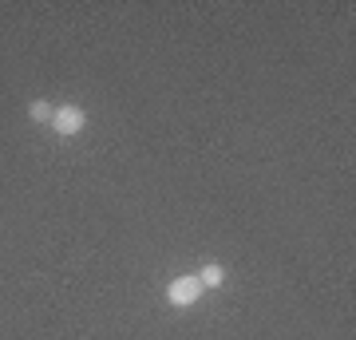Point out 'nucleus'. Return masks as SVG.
Listing matches in <instances>:
<instances>
[{"label": "nucleus", "instance_id": "2", "mask_svg": "<svg viewBox=\"0 0 356 340\" xmlns=\"http://www.w3.org/2000/svg\"><path fill=\"white\" fill-rule=\"evenodd\" d=\"M51 127H56V135L72 139V135H79V131L88 127V115H83V107H76V103H64V107L51 111Z\"/></svg>", "mask_w": 356, "mask_h": 340}, {"label": "nucleus", "instance_id": "1", "mask_svg": "<svg viewBox=\"0 0 356 340\" xmlns=\"http://www.w3.org/2000/svg\"><path fill=\"white\" fill-rule=\"evenodd\" d=\"M198 297H202V281H198V273L175 277L170 285H166V301L178 305V309H191V305H198Z\"/></svg>", "mask_w": 356, "mask_h": 340}, {"label": "nucleus", "instance_id": "3", "mask_svg": "<svg viewBox=\"0 0 356 340\" xmlns=\"http://www.w3.org/2000/svg\"><path fill=\"white\" fill-rule=\"evenodd\" d=\"M198 281H202V289H218V285L226 281V269L210 261V265H202V269H198Z\"/></svg>", "mask_w": 356, "mask_h": 340}, {"label": "nucleus", "instance_id": "4", "mask_svg": "<svg viewBox=\"0 0 356 340\" xmlns=\"http://www.w3.org/2000/svg\"><path fill=\"white\" fill-rule=\"evenodd\" d=\"M51 111H56V107H51V103H44V99H36L32 107H28L32 123H51Z\"/></svg>", "mask_w": 356, "mask_h": 340}]
</instances>
